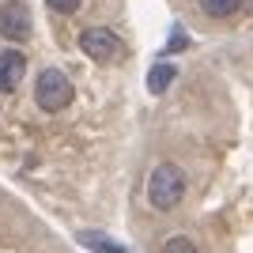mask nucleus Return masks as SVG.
Returning <instances> with one entry per match:
<instances>
[{
	"mask_svg": "<svg viewBox=\"0 0 253 253\" xmlns=\"http://www.w3.org/2000/svg\"><path fill=\"white\" fill-rule=\"evenodd\" d=\"M185 201V170L178 163H159L148 174V204L155 211H174Z\"/></svg>",
	"mask_w": 253,
	"mask_h": 253,
	"instance_id": "f257e3e1",
	"label": "nucleus"
},
{
	"mask_svg": "<svg viewBox=\"0 0 253 253\" xmlns=\"http://www.w3.org/2000/svg\"><path fill=\"white\" fill-rule=\"evenodd\" d=\"M72 98H76V87L61 68H42L38 72V80H34V102H38L42 114H61V110L72 106Z\"/></svg>",
	"mask_w": 253,
	"mask_h": 253,
	"instance_id": "f03ea898",
	"label": "nucleus"
},
{
	"mask_svg": "<svg viewBox=\"0 0 253 253\" xmlns=\"http://www.w3.org/2000/svg\"><path fill=\"white\" fill-rule=\"evenodd\" d=\"M80 49L98 64H114L117 57H125V45L110 27H84L80 31Z\"/></svg>",
	"mask_w": 253,
	"mask_h": 253,
	"instance_id": "7ed1b4c3",
	"label": "nucleus"
},
{
	"mask_svg": "<svg viewBox=\"0 0 253 253\" xmlns=\"http://www.w3.org/2000/svg\"><path fill=\"white\" fill-rule=\"evenodd\" d=\"M31 31H34L31 8H27L23 0H4V4H0V38H8V42H27Z\"/></svg>",
	"mask_w": 253,
	"mask_h": 253,
	"instance_id": "20e7f679",
	"label": "nucleus"
},
{
	"mask_svg": "<svg viewBox=\"0 0 253 253\" xmlns=\"http://www.w3.org/2000/svg\"><path fill=\"white\" fill-rule=\"evenodd\" d=\"M23 72H27V57L19 49H4L0 53V91L8 95L23 84Z\"/></svg>",
	"mask_w": 253,
	"mask_h": 253,
	"instance_id": "39448f33",
	"label": "nucleus"
},
{
	"mask_svg": "<svg viewBox=\"0 0 253 253\" xmlns=\"http://www.w3.org/2000/svg\"><path fill=\"white\" fill-rule=\"evenodd\" d=\"M174 80H178V68L170 61H159V64H151V72H148V91L151 95H163V91H170Z\"/></svg>",
	"mask_w": 253,
	"mask_h": 253,
	"instance_id": "423d86ee",
	"label": "nucleus"
},
{
	"mask_svg": "<svg viewBox=\"0 0 253 253\" xmlns=\"http://www.w3.org/2000/svg\"><path fill=\"white\" fill-rule=\"evenodd\" d=\"M80 242H84L87 250H95V253H128L125 246H117L114 238H106L102 231H84V234H80Z\"/></svg>",
	"mask_w": 253,
	"mask_h": 253,
	"instance_id": "0eeeda50",
	"label": "nucleus"
},
{
	"mask_svg": "<svg viewBox=\"0 0 253 253\" xmlns=\"http://www.w3.org/2000/svg\"><path fill=\"white\" fill-rule=\"evenodd\" d=\"M238 8H242V0H201V11L211 19H231Z\"/></svg>",
	"mask_w": 253,
	"mask_h": 253,
	"instance_id": "6e6552de",
	"label": "nucleus"
},
{
	"mask_svg": "<svg viewBox=\"0 0 253 253\" xmlns=\"http://www.w3.org/2000/svg\"><path fill=\"white\" fill-rule=\"evenodd\" d=\"M159 253H201V250H197V242H193V238H185V234H170Z\"/></svg>",
	"mask_w": 253,
	"mask_h": 253,
	"instance_id": "1a4fd4ad",
	"label": "nucleus"
},
{
	"mask_svg": "<svg viewBox=\"0 0 253 253\" xmlns=\"http://www.w3.org/2000/svg\"><path fill=\"white\" fill-rule=\"evenodd\" d=\"M53 11H61V15H72V11H80L84 8V0H45Z\"/></svg>",
	"mask_w": 253,
	"mask_h": 253,
	"instance_id": "9d476101",
	"label": "nucleus"
}]
</instances>
